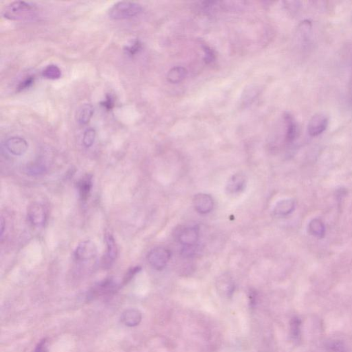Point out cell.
I'll list each match as a JSON object with an SVG mask.
<instances>
[{
  "label": "cell",
  "instance_id": "484cf974",
  "mask_svg": "<svg viewBox=\"0 0 352 352\" xmlns=\"http://www.w3.org/2000/svg\"><path fill=\"white\" fill-rule=\"evenodd\" d=\"M96 138V131L93 128H89L83 134V143L85 147L89 148L92 147Z\"/></svg>",
  "mask_w": 352,
  "mask_h": 352
},
{
  "label": "cell",
  "instance_id": "ac0fdd59",
  "mask_svg": "<svg viewBox=\"0 0 352 352\" xmlns=\"http://www.w3.org/2000/svg\"><path fill=\"white\" fill-rule=\"evenodd\" d=\"M94 112V108L92 105H82L77 110V116H76L78 123L81 124V125H85V124L88 123L92 117Z\"/></svg>",
  "mask_w": 352,
  "mask_h": 352
},
{
  "label": "cell",
  "instance_id": "836d02e7",
  "mask_svg": "<svg viewBox=\"0 0 352 352\" xmlns=\"http://www.w3.org/2000/svg\"><path fill=\"white\" fill-rule=\"evenodd\" d=\"M5 219H4L3 217H2V220H1V238H3V235H4V232H5Z\"/></svg>",
  "mask_w": 352,
  "mask_h": 352
},
{
  "label": "cell",
  "instance_id": "8fae6325",
  "mask_svg": "<svg viewBox=\"0 0 352 352\" xmlns=\"http://www.w3.org/2000/svg\"><path fill=\"white\" fill-rule=\"evenodd\" d=\"M200 230L198 227H187L181 231L178 235L180 244L187 247L194 246L199 239Z\"/></svg>",
  "mask_w": 352,
  "mask_h": 352
},
{
  "label": "cell",
  "instance_id": "ba28073f",
  "mask_svg": "<svg viewBox=\"0 0 352 352\" xmlns=\"http://www.w3.org/2000/svg\"><path fill=\"white\" fill-rule=\"evenodd\" d=\"M117 289V285L111 279H107L97 283L89 292V297L95 298L114 293Z\"/></svg>",
  "mask_w": 352,
  "mask_h": 352
},
{
  "label": "cell",
  "instance_id": "ffe728a7",
  "mask_svg": "<svg viewBox=\"0 0 352 352\" xmlns=\"http://www.w3.org/2000/svg\"><path fill=\"white\" fill-rule=\"evenodd\" d=\"M187 75V71L183 67H175L172 68L167 74V80L171 83H179L182 82Z\"/></svg>",
  "mask_w": 352,
  "mask_h": 352
},
{
  "label": "cell",
  "instance_id": "8992f818",
  "mask_svg": "<svg viewBox=\"0 0 352 352\" xmlns=\"http://www.w3.org/2000/svg\"><path fill=\"white\" fill-rule=\"evenodd\" d=\"M328 124V118L325 114L322 113L315 114L308 122V134L312 137L319 136L326 131Z\"/></svg>",
  "mask_w": 352,
  "mask_h": 352
},
{
  "label": "cell",
  "instance_id": "4fadbf2b",
  "mask_svg": "<svg viewBox=\"0 0 352 352\" xmlns=\"http://www.w3.org/2000/svg\"><path fill=\"white\" fill-rule=\"evenodd\" d=\"M120 320L124 326L132 328V327L139 326L141 324L142 314L137 309H127L122 313Z\"/></svg>",
  "mask_w": 352,
  "mask_h": 352
},
{
  "label": "cell",
  "instance_id": "f546056e",
  "mask_svg": "<svg viewBox=\"0 0 352 352\" xmlns=\"http://www.w3.org/2000/svg\"><path fill=\"white\" fill-rule=\"evenodd\" d=\"M141 270V268L140 267V266H136V267L131 268V269L127 272L125 277L124 278L123 284H127L128 282L131 281V280L133 279L134 276H135L136 274L139 273Z\"/></svg>",
  "mask_w": 352,
  "mask_h": 352
},
{
  "label": "cell",
  "instance_id": "d6a6232c",
  "mask_svg": "<svg viewBox=\"0 0 352 352\" xmlns=\"http://www.w3.org/2000/svg\"><path fill=\"white\" fill-rule=\"evenodd\" d=\"M250 303H251L252 305L255 304L256 301H257V295H256V293H254H254H252V292H251V293H250Z\"/></svg>",
  "mask_w": 352,
  "mask_h": 352
},
{
  "label": "cell",
  "instance_id": "4dcf8cb0",
  "mask_svg": "<svg viewBox=\"0 0 352 352\" xmlns=\"http://www.w3.org/2000/svg\"><path fill=\"white\" fill-rule=\"evenodd\" d=\"M204 61H205L206 63H209L213 61L214 59H215V54H214L211 49H210L207 46H204Z\"/></svg>",
  "mask_w": 352,
  "mask_h": 352
},
{
  "label": "cell",
  "instance_id": "f1b7e54d",
  "mask_svg": "<svg viewBox=\"0 0 352 352\" xmlns=\"http://www.w3.org/2000/svg\"><path fill=\"white\" fill-rule=\"evenodd\" d=\"M114 104H115V99L111 94L107 95L106 99L101 102V106L106 108L107 110H112L114 107Z\"/></svg>",
  "mask_w": 352,
  "mask_h": 352
},
{
  "label": "cell",
  "instance_id": "30bf717a",
  "mask_svg": "<svg viewBox=\"0 0 352 352\" xmlns=\"http://www.w3.org/2000/svg\"><path fill=\"white\" fill-rule=\"evenodd\" d=\"M194 206L199 213L207 214L213 210L214 202L211 196L206 194H197L194 198Z\"/></svg>",
  "mask_w": 352,
  "mask_h": 352
},
{
  "label": "cell",
  "instance_id": "e0dca14e",
  "mask_svg": "<svg viewBox=\"0 0 352 352\" xmlns=\"http://www.w3.org/2000/svg\"><path fill=\"white\" fill-rule=\"evenodd\" d=\"M296 203L293 199L282 200L277 202L274 209V213L279 217H284L290 215L295 211Z\"/></svg>",
  "mask_w": 352,
  "mask_h": 352
},
{
  "label": "cell",
  "instance_id": "9c48e42d",
  "mask_svg": "<svg viewBox=\"0 0 352 352\" xmlns=\"http://www.w3.org/2000/svg\"><path fill=\"white\" fill-rule=\"evenodd\" d=\"M6 147L10 153L17 156H20L26 152L28 145L26 140L23 138L13 136L6 142Z\"/></svg>",
  "mask_w": 352,
  "mask_h": 352
},
{
  "label": "cell",
  "instance_id": "9a60e30c",
  "mask_svg": "<svg viewBox=\"0 0 352 352\" xmlns=\"http://www.w3.org/2000/svg\"><path fill=\"white\" fill-rule=\"evenodd\" d=\"M217 289L222 296L230 297L235 291L234 282L229 275H223L217 280Z\"/></svg>",
  "mask_w": 352,
  "mask_h": 352
},
{
  "label": "cell",
  "instance_id": "7c38bea8",
  "mask_svg": "<svg viewBox=\"0 0 352 352\" xmlns=\"http://www.w3.org/2000/svg\"><path fill=\"white\" fill-rule=\"evenodd\" d=\"M285 124V140L287 143H293L297 139L298 127L295 118L290 113H285L283 115Z\"/></svg>",
  "mask_w": 352,
  "mask_h": 352
},
{
  "label": "cell",
  "instance_id": "6da1fadb",
  "mask_svg": "<svg viewBox=\"0 0 352 352\" xmlns=\"http://www.w3.org/2000/svg\"><path fill=\"white\" fill-rule=\"evenodd\" d=\"M37 7L34 4L24 1L13 2L6 6L3 16L11 21L26 20L36 17Z\"/></svg>",
  "mask_w": 352,
  "mask_h": 352
},
{
  "label": "cell",
  "instance_id": "3957f363",
  "mask_svg": "<svg viewBox=\"0 0 352 352\" xmlns=\"http://www.w3.org/2000/svg\"><path fill=\"white\" fill-rule=\"evenodd\" d=\"M170 258L171 252L168 249L156 247L149 252L147 260L151 267L157 270H161L166 267Z\"/></svg>",
  "mask_w": 352,
  "mask_h": 352
},
{
  "label": "cell",
  "instance_id": "d6986e66",
  "mask_svg": "<svg viewBox=\"0 0 352 352\" xmlns=\"http://www.w3.org/2000/svg\"><path fill=\"white\" fill-rule=\"evenodd\" d=\"M308 232L312 236L317 237V238H324L326 235V226H325L324 221L319 218H314L308 223Z\"/></svg>",
  "mask_w": 352,
  "mask_h": 352
},
{
  "label": "cell",
  "instance_id": "52a82bcc",
  "mask_svg": "<svg viewBox=\"0 0 352 352\" xmlns=\"http://www.w3.org/2000/svg\"><path fill=\"white\" fill-rule=\"evenodd\" d=\"M105 240H106L107 251L103 258V265L105 268H110L117 258L118 247L115 239L110 233H107Z\"/></svg>",
  "mask_w": 352,
  "mask_h": 352
},
{
  "label": "cell",
  "instance_id": "d4e9b609",
  "mask_svg": "<svg viewBox=\"0 0 352 352\" xmlns=\"http://www.w3.org/2000/svg\"><path fill=\"white\" fill-rule=\"evenodd\" d=\"M326 348L328 352H347L345 345L340 340H330L326 344Z\"/></svg>",
  "mask_w": 352,
  "mask_h": 352
},
{
  "label": "cell",
  "instance_id": "603a6c76",
  "mask_svg": "<svg viewBox=\"0 0 352 352\" xmlns=\"http://www.w3.org/2000/svg\"><path fill=\"white\" fill-rule=\"evenodd\" d=\"M259 88L256 86H250L245 90V92L243 94L242 100L243 104L244 106L252 104V101L257 98L259 94Z\"/></svg>",
  "mask_w": 352,
  "mask_h": 352
},
{
  "label": "cell",
  "instance_id": "7a4b0ae2",
  "mask_svg": "<svg viewBox=\"0 0 352 352\" xmlns=\"http://www.w3.org/2000/svg\"><path fill=\"white\" fill-rule=\"evenodd\" d=\"M141 6L132 2H119L109 11V17L114 20H122L135 17L142 12Z\"/></svg>",
  "mask_w": 352,
  "mask_h": 352
},
{
  "label": "cell",
  "instance_id": "277c9868",
  "mask_svg": "<svg viewBox=\"0 0 352 352\" xmlns=\"http://www.w3.org/2000/svg\"><path fill=\"white\" fill-rule=\"evenodd\" d=\"M27 217L29 222L34 227H43L47 221V213L42 204L34 202L28 207Z\"/></svg>",
  "mask_w": 352,
  "mask_h": 352
},
{
  "label": "cell",
  "instance_id": "5bb4252c",
  "mask_svg": "<svg viewBox=\"0 0 352 352\" xmlns=\"http://www.w3.org/2000/svg\"><path fill=\"white\" fill-rule=\"evenodd\" d=\"M77 187L81 200L83 202L87 201L90 196L91 190L92 188V175H85L82 178L78 181Z\"/></svg>",
  "mask_w": 352,
  "mask_h": 352
},
{
  "label": "cell",
  "instance_id": "5b68a950",
  "mask_svg": "<svg viewBox=\"0 0 352 352\" xmlns=\"http://www.w3.org/2000/svg\"><path fill=\"white\" fill-rule=\"evenodd\" d=\"M97 254V247L92 240H85L79 243L75 251L76 260L87 262L92 260Z\"/></svg>",
  "mask_w": 352,
  "mask_h": 352
},
{
  "label": "cell",
  "instance_id": "7402d4cb",
  "mask_svg": "<svg viewBox=\"0 0 352 352\" xmlns=\"http://www.w3.org/2000/svg\"><path fill=\"white\" fill-rule=\"evenodd\" d=\"M42 75L46 79L55 80V79H59L61 77V71L58 66L50 65L45 68L43 71Z\"/></svg>",
  "mask_w": 352,
  "mask_h": 352
},
{
  "label": "cell",
  "instance_id": "44dd1931",
  "mask_svg": "<svg viewBox=\"0 0 352 352\" xmlns=\"http://www.w3.org/2000/svg\"><path fill=\"white\" fill-rule=\"evenodd\" d=\"M290 330H291V335L293 340L295 341H299L301 335V321L298 316H294L291 318Z\"/></svg>",
  "mask_w": 352,
  "mask_h": 352
},
{
  "label": "cell",
  "instance_id": "cb8c5ba5",
  "mask_svg": "<svg viewBox=\"0 0 352 352\" xmlns=\"http://www.w3.org/2000/svg\"><path fill=\"white\" fill-rule=\"evenodd\" d=\"M27 174L31 176H38L46 172V167L42 163H33L26 168Z\"/></svg>",
  "mask_w": 352,
  "mask_h": 352
},
{
  "label": "cell",
  "instance_id": "83f0119b",
  "mask_svg": "<svg viewBox=\"0 0 352 352\" xmlns=\"http://www.w3.org/2000/svg\"><path fill=\"white\" fill-rule=\"evenodd\" d=\"M35 82V77L33 76H28L26 78H25L24 80L21 81L19 83L18 86L17 87V92H21V91H24L25 89H28L33 85Z\"/></svg>",
  "mask_w": 352,
  "mask_h": 352
},
{
  "label": "cell",
  "instance_id": "1f68e13d",
  "mask_svg": "<svg viewBox=\"0 0 352 352\" xmlns=\"http://www.w3.org/2000/svg\"><path fill=\"white\" fill-rule=\"evenodd\" d=\"M48 340L46 338L40 340L37 345L34 352H48Z\"/></svg>",
  "mask_w": 352,
  "mask_h": 352
},
{
  "label": "cell",
  "instance_id": "2e32d148",
  "mask_svg": "<svg viewBox=\"0 0 352 352\" xmlns=\"http://www.w3.org/2000/svg\"><path fill=\"white\" fill-rule=\"evenodd\" d=\"M246 178L244 174H235L232 178L229 181L227 184V191L231 194H237L240 193L246 187Z\"/></svg>",
  "mask_w": 352,
  "mask_h": 352
},
{
  "label": "cell",
  "instance_id": "4316f807",
  "mask_svg": "<svg viewBox=\"0 0 352 352\" xmlns=\"http://www.w3.org/2000/svg\"><path fill=\"white\" fill-rule=\"evenodd\" d=\"M142 48L141 43L139 40H134L131 44L127 45L124 48V51L128 56H133L136 55L141 50Z\"/></svg>",
  "mask_w": 352,
  "mask_h": 352
}]
</instances>
